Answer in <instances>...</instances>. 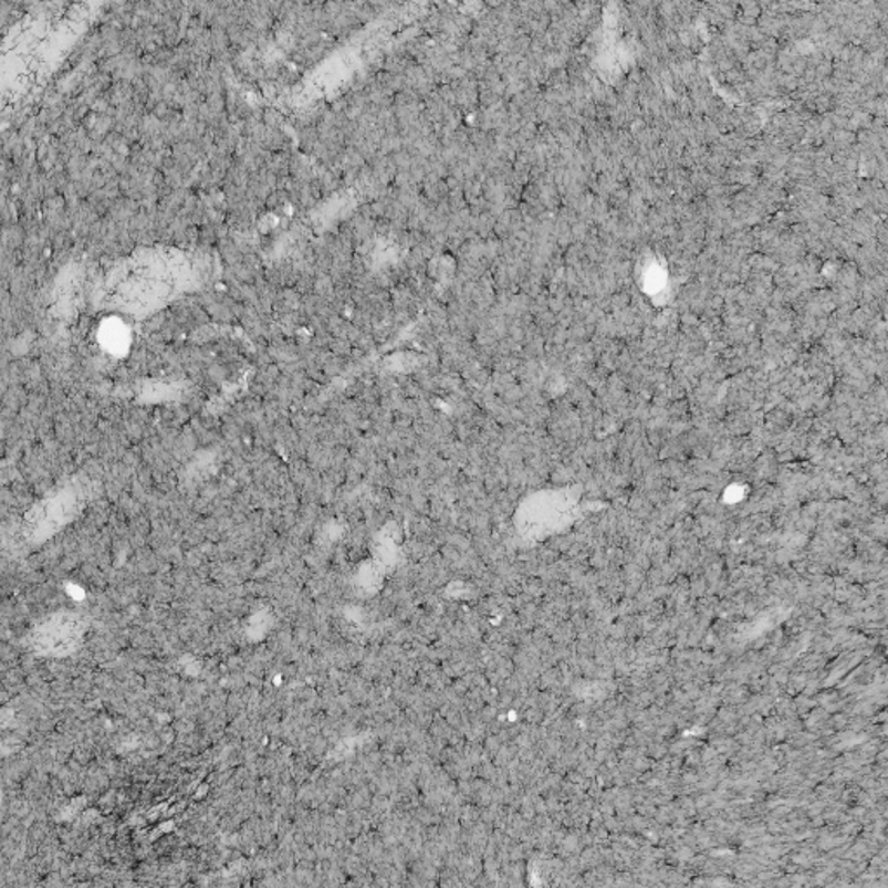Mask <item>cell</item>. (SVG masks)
Returning a JSON list of instances; mask_svg holds the SVG:
<instances>
[{"label": "cell", "instance_id": "1", "mask_svg": "<svg viewBox=\"0 0 888 888\" xmlns=\"http://www.w3.org/2000/svg\"><path fill=\"white\" fill-rule=\"evenodd\" d=\"M84 621L72 615H60L39 627L33 637L36 649L45 655H65L81 643Z\"/></svg>", "mask_w": 888, "mask_h": 888}]
</instances>
